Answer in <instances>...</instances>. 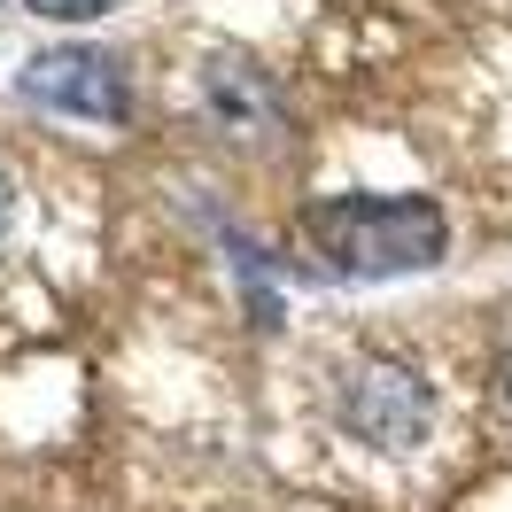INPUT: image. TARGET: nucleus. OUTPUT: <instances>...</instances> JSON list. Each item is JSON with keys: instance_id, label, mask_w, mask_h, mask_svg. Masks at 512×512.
<instances>
[{"instance_id": "nucleus-3", "label": "nucleus", "mask_w": 512, "mask_h": 512, "mask_svg": "<svg viewBox=\"0 0 512 512\" xmlns=\"http://www.w3.org/2000/svg\"><path fill=\"white\" fill-rule=\"evenodd\" d=\"M24 101L32 109H55V117H86V125H117L132 109V86H125V63L109 47H47L24 63Z\"/></svg>"}, {"instance_id": "nucleus-4", "label": "nucleus", "mask_w": 512, "mask_h": 512, "mask_svg": "<svg viewBox=\"0 0 512 512\" xmlns=\"http://www.w3.org/2000/svg\"><path fill=\"white\" fill-rule=\"evenodd\" d=\"M39 24H94V16H109L117 0H24Z\"/></svg>"}, {"instance_id": "nucleus-6", "label": "nucleus", "mask_w": 512, "mask_h": 512, "mask_svg": "<svg viewBox=\"0 0 512 512\" xmlns=\"http://www.w3.org/2000/svg\"><path fill=\"white\" fill-rule=\"evenodd\" d=\"M505 396H512V357H505Z\"/></svg>"}, {"instance_id": "nucleus-1", "label": "nucleus", "mask_w": 512, "mask_h": 512, "mask_svg": "<svg viewBox=\"0 0 512 512\" xmlns=\"http://www.w3.org/2000/svg\"><path fill=\"white\" fill-rule=\"evenodd\" d=\"M303 241L334 280H404L443 264L450 218L427 194H326L303 210Z\"/></svg>"}, {"instance_id": "nucleus-5", "label": "nucleus", "mask_w": 512, "mask_h": 512, "mask_svg": "<svg viewBox=\"0 0 512 512\" xmlns=\"http://www.w3.org/2000/svg\"><path fill=\"white\" fill-rule=\"evenodd\" d=\"M8 218H16V179L0 171V233H8Z\"/></svg>"}, {"instance_id": "nucleus-2", "label": "nucleus", "mask_w": 512, "mask_h": 512, "mask_svg": "<svg viewBox=\"0 0 512 512\" xmlns=\"http://www.w3.org/2000/svg\"><path fill=\"white\" fill-rule=\"evenodd\" d=\"M427 419H435V388L419 381L412 365H396V357L350 365V381H342V427L357 443L412 450V443H427Z\"/></svg>"}]
</instances>
